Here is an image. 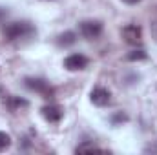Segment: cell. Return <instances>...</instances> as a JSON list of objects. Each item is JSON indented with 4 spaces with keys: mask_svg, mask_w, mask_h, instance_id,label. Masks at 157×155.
Listing matches in <instances>:
<instances>
[{
    "mask_svg": "<svg viewBox=\"0 0 157 155\" xmlns=\"http://www.w3.org/2000/svg\"><path fill=\"white\" fill-rule=\"evenodd\" d=\"M33 33H35V28L29 22H9L4 28V39L9 40V42L26 39V37H29Z\"/></svg>",
    "mask_w": 157,
    "mask_h": 155,
    "instance_id": "1",
    "label": "cell"
},
{
    "mask_svg": "<svg viewBox=\"0 0 157 155\" xmlns=\"http://www.w3.org/2000/svg\"><path fill=\"white\" fill-rule=\"evenodd\" d=\"M124 4H128V6H135V4H139L141 0H122Z\"/></svg>",
    "mask_w": 157,
    "mask_h": 155,
    "instance_id": "15",
    "label": "cell"
},
{
    "mask_svg": "<svg viewBox=\"0 0 157 155\" xmlns=\"http://www.w3.org/2000/svg\"><path fill=\"white\" fill-rule=\"evenodd\" d=\"M7 106H9V110H11V112H17V110H20V108H28V106H29V102H28V100H24V99H18V97H9Z\"/></svg>",
    "mask_w": 157,
    "mask_h": 155,
    "instance_id": "9",
    "label": "cell"
},
{
    "mask_svg": "<svg viewBox=\"0 0 157 155\" xmlns=\"http://www.w3.org/2000/svg\"><path fill=\"white\" fill-rule=\"evenodd\" d=\"M77 42V33L75 31H64L57 37V44L60 47H68V46H73Z\"/></svg>",
    "mask_w": 157,
    "mask_h": 155,
    "instance_id": "8",
    "label": "cell"
},
{
    "mask_svg": "<svg viewBox=\"0 0 157 155\" xmlns=\"http://www.w3.org/2000/svg\"><path fill=\"white\" fill-rule=\"evenodd\" d=\"M152 37H154V40L157 42V22L152 24Z\"/></svg>",
    "mask_w": 157,
    "mask_h": 155,
    "instance_id": "13",
    "label": "cell"
},
{
    "mask_svg": "<svg viewBox=\"0 0 157 155\" xmlns=\"http://www.w3.org/2000/svg\"><path fill=\"white\" fill-rule=\"evenodd\" d=\"M146 59H148V53L144 49H133L126 55V60H130V62H139V60H146Z\"/></svg>",
    "mask_w": 157,
    "mask_h": 155,
    "instance_id": "10",
    "label": "cell"
},
{
    "mask_svg": "<svg viewBox=\"0 0 157 155\" xmlns=\"http://www.w3.org/2000/svg\"><path fill=\"white\" fill-rule=\"evenodd\" d=\"M113 120H115V122H117V120H128V117H126V115H121V113H119V115L113 117Z\"/></svg>",
    "mask_w": 157,
    "mask_h": 155,
    "instance_id": "14",
    "label": "cell"
},
{
    "mask_svg": "<svg viewBox=\"0 0 157 155\" xmlns=\"http://www.w3.org/2000/svg\"><path fill=\"white\" fill-rule=\"evenodd\" d=\"M78 29L86 40H95L102 35L104 28H102V22H99V20H84V22H80Z\"/></svg>",
    "mask_w": 157,
    "mask_h": 155,
    "instance_id": "2",
    "label": "cell"
},
{
    "mask_svg": "<svg viewBox=\"0 0 157 155\" xmlns=\"http://www.w3.org/2000/svg\"><path fill=\"white\" fill-rule=\"evenodd\" d=\"M88 66V59L82 53H73L64 59V68L68 71H82Z\"/></svg>",
    "mask_w": 157,
    "mask_h": 155,
    "instance_id": "5",
    "label": "cell"
},
{
    "mask_svg": "<svg viewBox=\"0 0 157 155\" xmlns=\"http://www.w3.org/2000/svg\"><path fill=\"white\" fill-rule=\"evenodd\" d=\"M11 146V137L6 131H0V152H6Z\"/></svg>",
    "mask_w": 157,
    "mask_h": 155,
    "instance_id": "11",
    "label": "cell"
},
{
    "mask_svg": "<svg viewBox=\"0 0 157 155\" xmlns=\"http://www.w3.org/2000/svg\"><path fill=\"white\" fill-rule=\"evenodd\" d=\"M26 86L31 89V91H37V93H40V95H44L46 99H49V95H51V88H49V84L44 80V78H35V77H28L26 80Z\"/></svg>",
    "mask_w": 157,
    "mask_h": 155,
    "instance_id": "6",
    "label": "cell"
},
{
    "mask_svg": "<svg viewBox=\"0 0 157 155\" xmlns=\"http://www.w3.org/2000/svg\"><path fill=\"white\" fill-rule=\"evenodd\" d=\"M90 100H91L95 106L102 108V106H108V104L112 102V93H110V89H106V88H102V86H97V88L91 89Z\"/></svg>",
    "mask_w": 157,
    "mask_h": 155,
    "instance_id": "4",
    "label": "cell"
},
{
    "mask_svg": "<svg viewBox=\"0 0 157 155\" xmlns=\"http://www.w3.org/2000/svg\"><path fill=\"white\" fill-rule=\"evenodd\" d=\"M40 113H42V117H44L48 122H59V120L62 119V115H64L62 108H60V106H57V104L44 106V108L40 110Z\"/></svg>",
    "mask_w": 157,
    "mask_h": 155,
    "instance_id": "7",
    "label": "cell"
},
{
    "mask_svg": "<svg viewBox=\"0 0 157 155\" xmlns=\"http://www.w3.org/2000/svg\"><path fill=\"white\" fill-rule=\"evenodd\" d=\"M77 153H84V152H101V148H97L95 144H90V142H84V144H78L75 148Z\"/></svg>",
    "mask_w": 157,
    "mask_h": 155,
    "instance_id": "12",
    "label": "cell"
},
{
    "mask_svg": "<svg viewBox=\"0 0 157 155\" xmlns=\"http://www.w3.org/2000/svg\"><path fill=\"white\" fill-rule=\"evenodd\" d=\"M121 35H122V39H124L126 44L137 46V44H141V40H143V28H141L139 24H126V26L121 29Z\"/></svg>",
    "mask_w": 157,
    "mask_h": 155,
    "instance_id": "3",
    "label": "cell"
}]
</instances>
